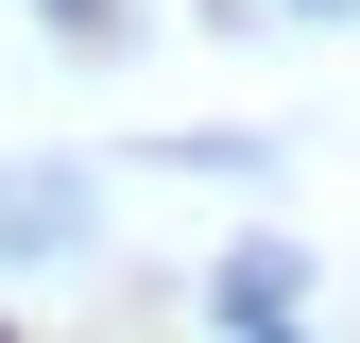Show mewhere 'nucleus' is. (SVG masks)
Here are the masks:
<instances>
[{"label":"nucleus","instance_id":"obj_1","mask_svg":"<svg viewBox=\"0 0 360 343\" xmlns=\"http://www.w3.org/2000/svg\"><path fill=\"white\" fill-rule=\"evenodd\" d=\"M34 240H86V189H69V172H0V257H34Z\"/></svg>","mask_w":360,"mask_h":343},{"label":"nucleus","instance_id":"obj_2","mask_svg":"<svg viewBox=\"0 0 360 343\" xmlns=\"http://www.w3.org/2000/svg\"><path fill=\"white\" fill-rule=\"evenodd\" d=\"M52 18H103V0H52Z\"/></svg>","mask_w":360,"mask_h":343}]
</instances>
